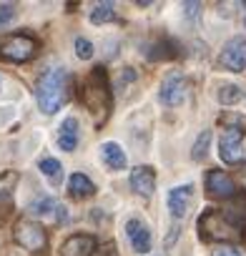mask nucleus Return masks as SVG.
<instances>
[{"mask_svg": "<svg viewBox=\"0 0 246 256\" xmlns=\"http://www.w3.org/2000/svg\"><path fill=\"white\" fill-rule=\"evenodd\" d=\"M221 216L226 218L228 226H234L238 234H244V231H246V194H236V196H231V198L226 201Z\"/></svg>", "mask_w": 246, "mask_h": 256, "instance_id": "nucleus-10", "label": "nucleus"}, {"mask_svg": "<svg viewBox=\"0 0 246 256\" xmlns=\"http://www.w3.org/2000/svg\"><path fill=\"white\" fill-rule=\"evenodd\" d=\"M131 188L138 196H144V198L154 196V191H156V174H154V168L151 166H136L131 171Z\"/></svg>", "mask_w": 246, "mask_h": 256, "instance_id": "nucleus-13", "label": "nucleus"}, {"mask_svg": "<svg viewBox=\"0 0 246 256\" xmlns=\"http://www.w3.org/2000/svg\"><path fill=\"white\" fill-rule=\"evenodd\" d=\"M186 93H188V80L181 76V73H168L164 78V86H161V103L164 106H178L186 100Z\"/></svg>", "mask_w": 246, "mask_h": 256, "instance_id": "nucleus-8", "label": "nucleus"}, {"mask_svg": "<svg viewBox=\"0 0 246 256\" xmlns=\"http://www.w3.org/2000/svg\"><path fill=\"white\" fill-rule=\"evenodd\" d=\"M58 146L63 151H76L78 146V120L76 118H66L58 128Z\"/></svg>", "mask_w": 246, "mask_h": 256, "instance_id": "nucleus-16", "label": "nucleus"}, {"mask_svg": "<svg viewBox=\"0 0 246 256\" xmlns=\"http://www.w3.org/2000/svg\"><path fill=\"white\" fill-rule=\"evenodd\" d=\"M208 144H211V131H204V134L196 138L194 148H191V158H194V161H204L206 154H208Z\"/></svg>", "mask_w": 246, "mask_h": 256, "instance_id": "nucleus-22", "label": "nucleus"}, {"mask_svg": "<svg viewBox=\"0 0 246 256\" xmlns=\"http://www.w3.org/2000/svg\"><path fill=\"white\" fill-rule=\"evenodd\" d=\"M38 40L30 33H13L0 40V60L10 63H28L38 53Z\"/></svg>", "mask_w": 246, "mask_h": 256, "instance_id": "nucleus-4", "label": "nucleus"}, {"mask_svg": "<svg viewBox=\"0 0 246 256\" xmlns=\"http://www.w3.org/2000/svg\"><path fill=\"white\" fill-rule=\"evenodd\" d=\"M38 168H40V174L46 176V178H50L53 184H58L60 181V164L56 161V158H43L40 164H38Z\"/></svg>", "mask_w": 246, "mask_h": 256, "instance_id": "nucleus-23", "label": "nucleus"}, {"mask_svg": "<svg viewBox=\"0 0 246 256\" xmlns=\"http://www.w3.org/2000/svg\"><path fill=\"white\" fill-rule=\"evenodd\" d=\"M110 20H116L113 3H98V6L90 10V23L100 26V23H110Z\"/></svg>", "mask_w": 246, "mask_h": 256, "instance_id": "nucleus-20", "label": "nucleus"}, {"mask_svg": "<svg viewBox=\"0 0 246 256\" xmlns=\"http://www.w3.org/2000/svg\"><path fill=\"white\" fill-rule=\"evenodd\" d=\"M218 156L224 164H241L244 161V131L241 126H228L218 138Z\"/></svg>", "mask_w": 246, "mask_h": 256, "instance_id": "nucleus-6", "label": "nucleus"}, {"mask_svg": "<svg viewBox=\"0 0 246 256\" xmlns=\"http://www.w3.org/2000/svg\"><path fill=\"white\" fill-rule=\"evenodd\" d=\"M80 100L86 103V108L96 116V126H100L108 118L110 110V90H108V78H106V68L98 66L90 70V76L83 83V93Z\"/></svg>", "mask_w": 246, "mask_h": 256, "instance_id": "nucleus-2", "label": "nucleus"}, {"mask_svg": "<svg viewBox=\"0 0 246 256\" xmlns=\"http://www.w3.org/2000/svg\"><path fill=\"white\" fill-rule=\"evenodd\" d=\"M100 156H103V164H106L110 171H123V168H126V164H128L123 148H120L118 144H113V141H108V144L100 146Z\"/></svg>", "mask_w": 246, "mask_h": 256, "instance_id": "nucleus-15", "label": "nucleus"}, {"mask_svg": "<svg viewBox=\"0 0 246 256\" xmlns=\"http://www.w3.org/2000/svg\"><path fill=\"white\" fill-rule=\"evenodd\" d=\"M191 198H194V186L186 184V186H176L168 191V211L174 214V218H184L188 206H191Z\"/></svg>", "mask_w": 246, "mask_h": 256, "instance_id": "nucleus-14", "label": "nucleus"}, {"mask_svg": "<svg viewBox=\"0 0 246 256\" xmlns=\"http://www.w3.org/2000/svg\"><path fill=\"white\" fill-rule=\"evenodd\" d=\"M126 234H128V241H131L134 251H138V254H148V251H151L154 238H151L148 226H146L141 218H131V221L126 224Z\"/></svg>", "mask_w": 246, "mask_h": 256, "instance_id": "nucleus-12", "label": "nucleus"}, {"mask_svg": "<svg viewBox=\"0 0 246 256\" xmlns=\"http://www.w3.org/2000/svg\"><path fill=\"white\" fill-rule=\"evenodd\" d=\"M13 238H16L18 246H23V248H28V251H43V248L48 246V234H46V228H43L40 224H36V221H28V218H23V221L16 224Z\"/></svg>", "mask_w": 246, "mask_h": 256, "instance_id": "nucleus-5", "label": "nucleus"}, {"mask_svg": "<svg viewBox=\"0 0 246 256\" xmlns=\"http://www.w3.org/2000/svg\"><path fill=\"white\" fill-rule=\"evenodd\" d=\"M93 251H96V236L90 234H73L60 246V256H93Z\"/></svg>", "mask_w": 246, "mask_h": 256, "instance_id": "nucleus-11", "label": "nucleus"}, {"mask_svg": "<svg viewBox=\"0 0 246 256\" xmlns=\"http://www.w3.org/2000/svg\"><path fill=\"white\" fill-rule=\"evenodd\" d=\"M241 98H244V93H241V88L234 86V83H226V86L218 88V103H224V106H234V103H238Z\"/></svg>", "mask_w": 246, "mask_h": 256, "instance_id": "nucleus-21", "label": "nucleus"}, {"mask_svg": "<svg viewBox=\"0 0 246 256\" xmlns=\"http://www.w3.org/2000/svg\"><path fill=\"white\" fill-rule=\"evenodd\" d=\"M241 176H244V184H246V171H241Z\"/></svg>", "mask_w": 246, "mask_h": 256, "instance_id": "nucleus-28", "label": "nucleus"}, {"mask_svg": "<svg viewBox=\"0 0 246 256\" xmlns=\"http://www.w3.org/2000/svg\"><path fill=\"white\" fill-rule=\"evenodd\" d=\"M18 184V174L16 171H6L0 174V204H8L13 198V188Z\"/></svg>", "mask_w": 246, "mask_h": 256, "instance_id": "nucleus-19", "label": "nucleus"}, {"mask_svg": "<svg viewBox=\"0 0 246 256\" xmlns=\"http://www.w3.org/2000/svg\"><path fill=\"white\" fill-rule=\"evenodd\" d=\"M68 191H70L73 198H90V196L96 194V186H93V181H90L88 176L73 174L70 181H68Z\"/></svg>", "mask_w": 246, "mask_h": 256, "instance_id": "nucleus-17", "label": "nucleus"}, {"mask_svg": "<svg viewBox=\"0 0 246 256\" xmlns=\"http://www.w3.org/2000/svg\"><path fill=\"white\" fill-rule=\"evenodd\" d=\"M76 56H78L80 60L93 58V43H90L88 38H76Z\"/></svg>", "mask_w": 246, "mask_h": 256, "instance_id": "nucleus-24", "label": "nucleus"}, {"mask_svg": "<svg viewBox=\"0 0 246 256\" xmlns=\"http://www.w3.org/2000/svg\"><path fill=\"white\" fill-rule=\"evenodd\" d=\"M68 88H70V73L66 68H50V70H46L38 78V83H36L38 108L46 116L58 113L60 106L68 100Z\"/></svg>", "mask_w": 246, "mask_h": 256, "instance_id": "nucleus-1", "label": "nucleus"}, {"mask_svg": "<svg viewBox=\"0 0 246 256\" xmlns=\"http://www.w3.org/2000/svg\"><path fill=\"white\" fill-rule=\"evenodd\" d=\"M13 18H16V6H10V3L0 6V28H3V26H8Z\"/></svg>", "mask_w": 246, "mask_h": 256, "instance_id": "nucleus-26", "label": "nucleus"}, {"mask_svg": "<svg viewBox=\"0 0 246 256\" xmlns=\"http://www.w3.org/2000/svg\"><path fill=\"white\" fill-rule=\"evenodd\" d=\"M198 234L204 241H238L244 238V234H238L234 226L226 224V218L221 216V211L216 208H204V214L198 216Z\"/></svg>", "mask_w": 246, "mask_h": 256, "instance_id": "nucleus-3", "label": "nucleus"}, {"mask_svg": "<svg viewBox=\"0 0 246 256\" xmlns=\"http://www.w3.org/2000/svg\"><path fill=\"white\" fill-rule=\"evenodd\" d=\"M198 8H201V3H186V6H184V10H186V16H188L191 20L198 16Z\"/></svg>", "mask_w": 246, "mask_h": 256, "instance_id": "nucleus-27", "label": "nucleus"}, {"mask_svg": "<svg viewBox=\"0 0 246 256\" xmlns=\"http://www.w3.org/2000/svg\"><path fill=\"white\" fill-rule=\"evenodd\" d=\"M218 63H221L226 70H231V73L246 70V38H244V36L231 38V40L224 46Z\"/></svg>", "mask_w": 246, "mask_h": 256, "instance_id": "nucleus-7", "label": "nucleus"}, {"mask_svg": "<svg viewBox=\"0 0 246 256\" xmlns=\"http://www.w3.org/2000/svg\"><path fill=\"white\" fill-rule=\"evenodd\" d=\"M30 214H36V216H50V214H58V221L66 218V208H63L58 201H53L50 196H43V198L33 201V204H30Z\"/></svg>", "mask_w": 246, "mask_h": 256, "instance_id": "nucleus-18", "label": "nucleus"}, {"mask_svg": "<svg viewBox=\"0 0 246 256\" xmlns=\"http://www.w3.org/2000/svg\"><path fill=\"white\" fill-rule=\"evenodd\" d=\"M211 256H244V251L238 246H234V244H221V246H216L211 251Z\"/></svg>", "mask_w": 246, "mask_h": 256, "instance_id": "nucleus-25", "label": "nucleus"}, {"mask_svg": "<svg viewBox=\"0 0 246 256\" xmlns=\"http://www.w3.org/2000/svg\"><path fill=\"white\" fill-rule=\"evenodd\" d=\"M206 191L214 198H226L228 201L231 196H236V184H234V178L228 174H224L218 168H211L206 174Z\"/></svg>", "mask_w": 246, "mask_h": 256, "instance_id": "nucleus-9", "label": "nucleus"}]
</instances>
